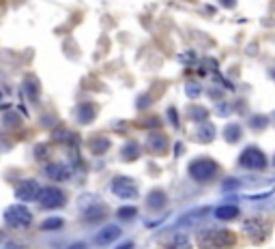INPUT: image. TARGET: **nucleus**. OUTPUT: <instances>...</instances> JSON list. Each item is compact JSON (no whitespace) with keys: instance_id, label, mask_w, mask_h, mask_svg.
Segmentation results:
<instances>
[{"instance_id":"obj_1","label":"nucleus","mask_w":275,"mask_h":249,"mask_svg":"<svg viewBox=\"0 0 275 249\" xmlns=\"http://www.w3.org/2000/svg\"><path fill=\"white\" fill-rule=\"evenodd\" d=\"M202 249H213V247H230L235 245V234L224 230H206L200 232L198 236Z\"/></svg>"},{"instance_id":"obj_2","label":"nucleus","mask_w":275,"mask_h":249,"mask_svg":"<svg viewBox=\"0 0 275 249\" xmlns=\"http://www.w3.org/2000/svg\"><path fill=\"white\" fill-rule=\"evenodd\" d=\"M217 172V163L213 159H196L194 163L189 165V174L194 180L198 183H204V180H211Z\"/></svg>"},{"instance_id":"obj_3","label":"nucleus","mask_w":275,"mask_h":249,"mask_svg":"<svg viewBox=\"0 0 275 249\" xmlns=\"http://www.w3.org/2000/svg\"><path fill=\"white\" fill-rule=\"evenodd\" d=\"M112 194L123 200H131L138 196V183L129 176H116L112 180Z\"/></svg>"},{"instance_id":"obj_4","label":"nucleus","mask_w":275,"mask_h":249,"mask_svg":"<svg viewBox=\"0 0 275 249\" xmlns=\"http://www.w3.org/2000/svg\"><path fill=\"white\" fill-rule=\"evenodd\" d=\"M4 221L11 228H28L33 221V215L26 206H11L4 211Z\"/></svg>"},{"instance_id":"obj_5","label":"nucleus","mask_w":275,"mask_h":249,"mask_svg":"<svg viewBox=\"0 0 275 249\" xmlns=\"http://www.w3.org/2000/svg\"><path fill=\"white\" fill-rule=\"evenodd\" d=\"M238 163H241L243 168H250V170H262L264 165H267V157H264L262 150H258L256 146H250L241 153Z\"/></svg>"},{"instance_id":"obj_6","label":"nucleus","mask_w":275,"mask_h":249,"mask_svg":"<svg viewBox=\"0 0 275 249\" xmlns=\"http://www.w3.org/2000/svg\"><path fill=\"white\" fill-rule=\"evenodd\" d=\"M39 204L43 206V209H58V206L65 204V194L60 189H56V187H48V189L41 191L39 196Z\"/></svg>"},{"instance_id":"obj_7","label":"nucleus","mask_w":275,"mask_h":249,"mask_svg":"<svg viewBox=\"0 0 275 249\" xmlns=\"http://www.w3.org/2000/svg\"><path fill=\"white\" fill-rule=\"evenodd\" d=\"M41 191H43V189L39 187L37 180H22V183L18 185V189H15V194H18V198H19V200L30 202V200H35V198L39 200Z\"/></svg>"},{"instance_id":"obj_8","label":"nucleus","mask_w":275,"mask_h":249,"mask_svg":"<svg viewBox=\"0 0 275 249\" xmlns=\"http://www.w3.org/2000/svg\"><path fill=\"white\" fill-rule=\"evenodd\" d=\"M118 236H121V228H118V226H106V228H101V230L97 232L95 243L103 247V245H110V243H114Z\"/></svg>"},{"instance_id":"obj_9","label":"nucleus","mask_w":275,"mask_h":249,"mask_svg":"<svg viewBox=\"0 0 275 249\" xmlns=\"http://www.w3.org/2000/svg\"><path fill=\"white\" fill-rule=\"evenodd\" d=\"M45 174H48L50 178H54V180H69V176H71L69 170H67L65 165H60V163L45 165Z\"/></svg>"},{"instance_id":"obj_10","label":"nucleus","mask_w":275,"mask_h":249,"mask_svg":"<svg viewBox=\"0 0 275 249\" xmlns=\"http://www.w3.org/2000/svg\"><path fill=\"white\" fill-rule=\"evenodd\" d=\"M209 206H200V209H196V211H191V213H187V215L183 217V219L179 221V228L181 226H185V224H196V221H200L202 217H206L209 215Z\"/></svg>"},{"instance_id":"obj_11","label":"nucleus","mask_w":275,"mask_h":249,"mask_svg":"<svg viewBox=\"0 0 275 249\" xmlns=\"http://www.w3.org/2000/svg\"><path fill=\"white\" fill-rule=\"evenodd\" d=\"M148 146H150V150H155V153H164V150L168 148V138H165L164 133L150 136L148 138Z\"/></svg>"},{"instance_id":"obj_12","label":"nucleus","mask_w":275,"mask_h":249,"mask_svg":"<svg viewBox=\"0 0 275 249\" xmlns=\"http://www.w3.org/2000/svg\"><path fill=\"white\" fill-rule=\"evenodd\" d=\"M138 155H140L138 142H127L125 146L121 148V157L125 159V161H133V159H138Z\"/></svg>"},{"instance_id":"obj_13","label":"nucleus","mask_w":275,"mask_h":249,"mask_svg":"<svg viewBox=\"0 0 275 249\" xmlns=\"http://www.w3.org/2000/svg\"><path fill=\"white\" fill-rule=\"evenodd\" d=\"M165 202H168V198H165V194H162V191H153V194L147 198V204L150 206V209H155V211L164 209Z\"/></svg>"},{"instance_id":"obj_14","label":"nucleus","mask_w":275,"mask_h":249,"mask_svg":"<svg viewBox=\"0 0 275 249\" xmlns=\"http://www.w3.org/2000/svg\"><path fill=\"white\" fill-rule=\"evenodd\" d=\"M95 114H97V106H92V103H84V106H80L77 118H80V123H91L92 118H95Z\"/></svg>"},{"instance_id":"obj_15","label":"nucleus","mask_w":275,"mask_h":249,"mask_svg":"<svg viewBox=\"0 0 275 249\" xmlns=\"http://www.w3.org/2000/svg\"><path fill=\"white\" fill-rule=\"evenodd\" d=\"M215 138V127H213L211 123H202L198 127V140L200 142H211V140Z\"/></svg>"},{"instance_id":"obj_16","label":"nucleus","mask_w":275,"mask_h":249,"mask_svg":"<svg viewBox=\"0 0 275 249\" xmlns=\"http://www.w3.org/2000/svg\"><path fill=\"white\" fill-rule=\"evenodd\" d=\"M215 215L220 217V219L228 221V219H235V217H238V209H237V206H232V204H226V206H220V209L215 211Z\"/></svg>"},{"instance_id":"obj_17","label":"nucleus","mask_w":275,"mask_h":249,"mask_svg":"<svg viewBox=\"0 0 275 249\" xmlns=\"http://www.w3.org/2000/svg\"><path fill=\"white\" fill-rule=\"evenodd\" d=\"M224 138H226V142H238L241 140V124H237V123L228 124L224 129Z\"/></svg>"},{"instance_id":"obj_18","label":"nucleus","mask_w":275,"mask_h":249,"mask_svg":"<svg viewBox=\"0 0 275 249\" xmlns=\"http://www.w3.org/2000/svg\"><path fill=\"white\" fill-rule=\"evenodd\" d=\"M88 148H91L95 155H101V153H106V150L110 148V140L108 138H95L91 144H88Z\"/></svg>"},{"instance_id":"obj_19","label":"nucleus","mask_w":275,"mask_h":249,"mask_svg":"<svg viewBox=\"0 0 275 249\" xmlns=\"http://www.w3.org/2000/svg\"><path fill=\"white\" fill-rule=\"evenodd\" d=\"M24 90H26V95H28L30 99H37V97H39V84H37V80H35V77H26Z\"/></svg>"},{"instance_id":"obj_20","label":"nucleus","mask_w":275,"mask_h":249,"mask_svg":"<svg viewBox=\"0 0 275 249\" xmlns=\"http://www.w3.org/2000/svg\"><path fill=\"white\" fill-rule=\"evenodd\" d=\"M63 224L65 221L60 217H50V219H45L41 224V230H58V228H63Z\"/></svg>"},{"instance_id":"obj_21","label":"nucleus","mask_w":275,"mask_h":249,"mask_svg":"<svg viewBox=\"0 0 275 249\" xmlns=\"http://www.w3.org/2000/svg\"><path fill=\"white\" fill-rule=\"evenodd\" d=\"M103 215H106V211H103L101 206H92V209H88V211L84 213L86 221H95V219H101Z\"/></svg>"},{"instance_id":"obj_22","label":"nucleus","mask_w":275,"mask_h":249,"mask_svg":"<svg viewBox=\"0 0 275 249\" xmlns=\"http://www.w3.org/2000/svg\"><path fill=\"white\" fill-rule=\"evenodd\" d=\"M168 249H189V238L183 236V234H179V236H176L174 241L168 245Z\"/></svg>"},{"instance_id":"obj_23","label":"nucleus","mask_w":275,"mask_h":249,"mask_svg":"<svg viewBox=\"0 0 275 249\" xmlns=\"http://www.w3.org/2000/svg\"><path fill=\"white\" fill-rule=\"evenodd\" d=\"M189 118H191V121H206V110H204V107H198V106L191 107V110H189Z\"/></svg>"},{"instance_id":"obj_24","label":"nucleus","mask_w":275,"mask_h":249,"mask_svg":"<svg viewBox=\"0 0 275 249\" xmlns=\"http://www.w3.org/2000/svg\"><path fill=\"white\" fill-rule=\"evenodd\" d=\"M136 215H138V209H133V206H123V209H118V217H121V219H133Z\"/></svg>"},{"instance_id":"obj_25","label":"nucleus","mask_w":275,"mask_h":249,"mask_svg":"<svg viewBox=\"0 0 275 249\" xmlns=\"http://www.w3.org/2000/svg\"><path fill=\"white\" fill-rule=\"evenodd\" d=\"M4 127H7V129H11V127H15V124L13 123H18L19 124V118H18V114H4Z\"/></svg>"},{"instance_id":"obj_26","label":"nucleus","mask_w":275,"mask_h":249,"mask_svg":"<svg viewBox=\"0 0 275 249\" xmlns=\"http://www.w3.org/2000/svg\"><path fill=\"white\" fill-rule=\"evenodd\" d=\"M264 124H267V118H264V116H254L252 118V127L254 129H262Z\"/></svg>"},{"instance_id":"obj_27","label":"nucleus","mask_w":275,"mask_h":249,"mask_svg":"<svg viewBox=\"0 0 275 249\" xmlns=\"http://www.w3.org/2000/svg\"><path fill=\"white\" fill-rule=\"evenodd\" d=\"M237 187H238V180L230 178V180H224V185H221V189H224V191H230V189H237Z\"/></svg>"},{"instance_id":"obj_28","label":"nucleus","mask_w":275,"mask_h":249,"mask_svg":"<svg viewBox=\"0 0 275 249\" xmlns=\"http://www.w3.org/2000/svg\"><path fill=\"white\" fill-rule=\"evenodd\" d=\"M187 95H191V97H198L200 95V88L196 86V84H191V86H187Z\"/></svg>"},{"instance_id":"obj_29","label":"nucleus","mask_w":275,"mask_h":249,"mask_svg":"<svg viewBox=\"0 0 275 249\" xmlns=\"http://www.w3.org/2000/svg\"><path fill=\"white\" fill-rule=\"evenodd\" d=\"M69 249H88L84 243H73V245H69Z\"/></svg>"},{"instance_id":"obj_30","label":"nucleus","mask_w":275,"mask_h":249,"mask_svg":"<svg viewBox=\"0 0 275 249\" xmlns=\"http://www.w3.org/2000/svg\"><path fill=\"white\" fill-rule=\"evenodd\" d=\"M220 2H224L226 7H235V4H237V0H220Z\"/></svg>"},{"instance_id":"obj_31","label":"nucleus","mask_w":275,"mask_h":249,"mask_svg":"<svg viewBox=\"0 0 275 249\" xmlns=\"http://www.w3.org/2000/svg\"><path fill=\"white\" fill-rule=\"evenodd\" d=\"M116 249H133V243H131V241H127L123 247H116Z\"/></svg>"},{"instance_id":"obj_32","label":"nucleus","mask_w":275,"mask_h":249,"mask_svg":"<svg viewBox=\"0 0 275 249\" xmlns=\"http://www.w3.org/2000/svg\"><path fill=\"white\" fill-rule=\"evenodd\" d=\"M2 249H18V245H13V243H4Z\"/></svg>"},{"instance_id":"obj_33","label":"nucleus","mask_w":275,"mask_h":249,"mask_svg":"<svg viewBox=\"0 0 275 249\" xmlns=\"http://www.w3.org/2000/svg\"><path fill=\"white\" fill-rule=\"evenodd\" d=\"M273 77H275V71H273Z\"/></svg>"},{"instance_id":"obj_34","label":"nucleus","mask_w":275,"mask_h":249,"mask_svg":"<svg viewBox=\"0 0 275 249\" xmlns=\"http://www.w3.org/2000/svg\"><path fill=\"white\" fill-rule=\"evenodd\" d=\"M273 163H275V161H273Z\"/></svg>"}]
</instances>
